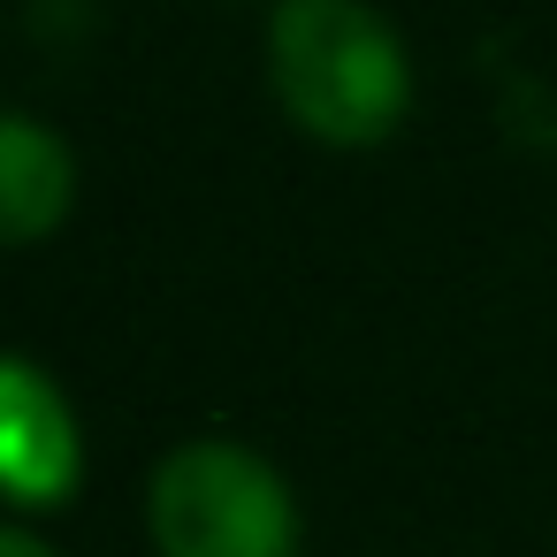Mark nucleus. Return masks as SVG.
Returning a JSON list of instances; mask_svg holds the SVG:
<instances>
[{
    "instance_id": "obj_1",
    "label": "nucleus",
    "mask_w": 557,
    "mask_h": 557,
    "mask_svg": "<svg viewBox=\"0 0 557 557\" xmlns=\"http://www.w3.org/2000/svg\"><path fill=\"white\" fill-rule=\"evenodd\" d=\"M268 77L321 146H382L412 108V54L367 0H275Z\"/></svg>"
},
{
    "instance_id": "obj_2",
    "label": "nucleus",
    "mask_w": 557,
    "mask_h": 557,
    "mask_svg": "<svg viewBox=\"0 0 557 557\" xmlns=\"http://www.w3.org/2000/svg\"><path fill=\"white\" fill-rule=\"evenodd\" d=\"M146 527L161 557H298L290 481L230 435L176 443L153 466Z\"/></svg>"
},
{
    "instance_id": "obj_3",
    "label": "nucleus",
    "mask_w": 557,
    "mask_h": 557,
    "mask_svg": "<svg viewBox=\"0 0 557 557\" xmlns=\"http://www.w3.org/2000/svg\"><path fill=\"white\" fill-rule=\"evenodd\" d=\"M77 473H85V435L70 397L32 359H0V496L47 511L77 496Z\"/></svg>"
},
{
    "instance_id": "obj_4",
    "label": "nucleus",
    "mask_w": 557,
    "mask_h": 557,
    "mask_svg": "<svg viewBox=\"0 0 557 557\" xmlns=\"http://www.w3.org/2000/svg\"><path fill=\"white\" fill-rule=\"evenodd\" d=\"M77 153L54 123L0 108V245H39L70 222Z\"/></svg>"
},
{
    "instance_id": "obj_5",
    "label": "nucleus",
    "mask_w": 557,
    "mask_h": 557,
    "mask_svg": "<svg viewBox=\"0 0 557 557\" xmlns=\"http://www.w3.org/2000/svg\"><path fill=\"white\" fill-rule=\"evenodd\" d=\"M0 557H62L47 534H32V527H16V519H0Z\"/></svg>"
}]
</instances>
